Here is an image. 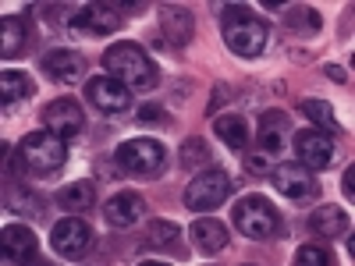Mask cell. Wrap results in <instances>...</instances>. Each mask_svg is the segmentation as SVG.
Wrapping results in <instances>:
<instances>
[{
	"instance_id": "1",
	"label": "cell",
	"mask_w": 355,
	"mask_h": 266,
	"mask_svg": "<svg viewBox=\"0 0 355 266\" xmlns=\"http://www.w3.org/2000/svg\"><path fill=\"white\" fill-rule=\"evenodd\" d=\"M103 68L110 71V78L125 82L132 93H150V89L160 85V68L150 61V53H146L135 39H121V43L107 46Z\"/></svg>"
},
{
	"instance_id": "2",
	"label": "cell",
	"mask_w": 355,
	"mask_h": 266,
	"mask_svg": "<svg viewBox=\"0 0 355 266\" xmlns=\"http://www.w3.org/2000/svg\"><path fill=\"white\" fill-rule=\"evenodd\" d=\"M220 36L227 43L231 53L245 57V61H252V57H259L266 50V39H270V25H266L252 8L245 4H227L220 11Z\"/></svg>"
},
{
	"instance_id": "3",
	"label": "cell",
	"mask_w": 355,
	"mask_h": 266,
	"mask_svg": "<svg viewBox=\"0 0 355 266\" xmlns=\"http://www.w3.org/2000/svg\"><path fill=\"white\" fill-rule=\"evenodd\" d=\"M18 157H21V163H25L28 174L50 177V174H57V170L68 163V142L61 135H53L50 128H36V132H28L21 139Z\"/></svg>"
},
{
	"instance_id": "4",
	"label": "cell",
	"mask_w": 355,
	"mask_h": 266,
	"mask_svg": "<svg viewBox=\"0 0 355 266\" xmlns=\"http://www.w3.org/2000/svg\"><path fill=\"white\" fill-rule=\"evenodd\" d=\"M234 231H242L245 238L252 242H266V238H274V234L281 231V210L270 202V199H263V195H245L234 202Z\"/></svg>"
},
{
	"instance_id": "5",
	"label": "cell",
	"mask_w": 355,
	"mask_h": 266,
	"mask_svg": "<svg viewBox=\"0 0 355 266\" xmlns=\"http://www.w3.org/2000/svg\"><path fill=\"white\" fill-rule=\"evenodd\" d=\"M114 160L121 170L135 177H160L167 167V150L157 139H128L114 150Z\"/></svg>"
},
{
	"instance_id": "6",
	"label": "cell",
	"mask_w": 355,
	"mask_h": 266,
	"mask_svg": "<svg viewBox=\"0 0 355 266\" xmlns=\"http://www.w3.org/2000/svg\"><path fill=\"white\" fill-rule=\"evenodd\" d=\"M231 195V177L224 170H210L206 167L202 174H196L189 188H185V206L192 213H214L217 206H224Z\"/></svg>"
},
{
	"instance_id": "7",
	"label": "cell",
	"mask_w": 355,
	"mask_h": 266,
	"mask_svg": "<svg viewBox=\"0 0 355 266\" xmlns=\"http://www.w3.org/2000/svg\"><path fill=\"white\" fill-rule=\"evenodd\" d=\"M85 100L93 103V110L117 117V114H128L132 110V89L125 82H117L110 75H96L85 82Z\"/></svg>"
},
{
	"instance_id": "8",
	"label": "cell",
	"mask_w": 355,
	"mask_h": 266,
	"mask_svg": "<svg viewBox=\"0 0 355 266\" xmlns=\"http://www.w3.org/2000/svg\"><path fill=\"white\" fill-rule=\"evenodd\" d=\"M291 145H295V157L306 170H327L331 160H334V139L320 128H302L291 135Z\"/></svg>"
},
{
	"instance_id": "9",
	"label": "cell",
	"mask_w": 355,
	"mask_h": 266,
	"mask_svg": "<svg viewBox=\"0 0 355 266\" xmlns=\"http://www.w3.org/2000/svg\"><path fill=\"white\" fill-rule=\"evenodd\" d=\"M89 245H93V227L78 217H64L57 220L50 231V249L61 256V259H78Z\"/></svg>"
},
{
	"instance_id": "10",
	"label": "cell",
	"mask_w": 355,
	"mask_h": 266,
	"mask_svg": "<svg viewBox=\"0 0 355 266\" xmlns=\"http://www.w3.org/2000/svg\"><path fill=\"white\" fill-rule=\"evenodd\" d=\"M43 128H50L53 135H61L64 142L75 139V135H82V128H85V114H82L78 100H71V96L50 100V103L43 107Z\"/></svg>"
},
{
	"instance_id": "11",
	"label": "cell",
	"mask_w": 355,
	"mask_h": 266,
	"mask_svg": "<svg viewBox=\"0 0 355 266\" xmlns=\"http://www.w3.org/2000/svg\"><path fill=\"white\" fill-rule=\"evenodd\" d=\"M121 25H125V18L114 11V4H85V8H78L75 18H71L75 33H78V36H93V39L117 33Z\"/></svg>"
},
{
	"instance_id": "12",
	"label": "cell",
	"mask_w": 355,
	"mask_h": 266,
	"mask_svg": "<svg viewBox=\"0 0 355 266\" xmlns=\"http://www.w3.org/2000/svg\"><path fill=\"white\" fill-rule=\"evenodd\" d=\"M0 245H4L0 259L11 263V266L33 263V259L40 256V238H36V231L25 227V224H4V231H0Z\"/></svg>"
},
{
	"instance_id": "13",
	"label": "cell",
	"mask_w": 355,
	"mask_h": 266,
	"mask_svg": "<svg viewBox=\"0 0 355 266\" xmlns=\"http://www.w3.org/2000/svg\"><path fill=\"white\" fill-rule=\"evenodd\" d=\"M270 177H274V188L291 202H309L316 195V177L302 163H281V167H274Z\"/></svg>"
},
{
	"instance_id": "14",
	"label": "cell",
	"mask_w": 355,
	"mask_h": 266,
	"mask_svg": "<svg viewBox=\"0 0 355 266\" xmlns=\"http://www.w3.org/2000/svg\"><path fill=\"white\" fill-rule=\"evenodd\" d=\"M103 220L110 227H135L139 220H146V199L139 192L121 188L117 195H110L103 202Z\"/></svg>"
},
{
	"instance_id": "15",
	"label": "cell",
	"mask_w": 355,
	"mask_h": 266,
	"mask_svg": "<svg viewBox=\"0 0 355 266\" xmlns=\"http://www.w3.org/2000/svg\"><path fill=\"white\" fill-rule=\"evenodd\" d=\"M291 121H288V114L284 110H266L259 117V150L263 153H270V157H281L288 145H291Z\"/></svg>"
},
{
	"instance_id": "16",
	"label": "cell",
	"mask_w": 355,
	"mask_h": 266,
	"mask_svg": "<svg viewBox=\"0 0 355 266\" xmlns=\"http://www.w3.org/2000/svg\"><path fill=\"white\" fill-rule=\"evenodd\" d=\"M160 33L164 39L174 46V50H182L192 43V33H196V18L185 4H160Z\"/></svg>"
},
{
	"instance_id": "17",
	"label": "cell",
	"mask_w": 355,
	"mask_h": 266,
	"mask_svg": "<svg viewBox=\"0 0 355 266\" xmlns=\"http://www.w3.org/2000/svg\"><path fill=\"white\" fill-rule=\"evenodd\" d=\"M40 68L53 82H78V78H85V57L78 50H64V46L61 50H46L40 57Z\"/></svg>"
},
{
	"instance_id": "18",
	"label": "cell",
	"mask_w": 355,
	"mask_h": 266,
	"mask_svg": "<svg viewBox=\"0 0 355 266\" xmlns=\"http://www.w3.org/2000/svg\"><path fill=\"white\" fill-rule=\"evenodd\" d=\"M189 238H192V245H196L202 256H217V252H224V249H227L231 231H227L220 220H210V217L202 213V220H192Z\"/></svg>"
},
{
	"instance_id": "19",
	"label": "cell",
	"mask_w": 355,
	"mask_h": 266,
	"mask_svg": "<svg viewBox=\"0 0 355 266\" xmlns=\"http://www.w3.org/2000/svg\"><path fill=\"white\" fill-rule=\"evenodd\" d=\"M4 202H8V210L18 213V217H40L46 210V202L40 192H33L28 185L15 181V177H8V185H4Z\"/></svg>"
},
{
	"instance_id": "20",
	"label": "cell",
	"mask_w": 355,
	"mask_h": 266,
	"mask_svg": "<svg viewBox=\"0 0 355 266\" xmlns=\"http://www.w3.org/2000/svg\"><path fill=\"white\" fill-rule=\"evenodd\" d=\"M309 231L320 234V238H338V234L348 231V213L341 210V206H316V210L309 213Z\"/></svg>"
},
{
	"instance_id": "21",
	"label": "cell",
	"mask_w": 355,
	"mask_h": 266,
	"mask_svg": "<svg viewBox=\"0 0 355 266\" xmlns=\"http://www.w3.org/2000/svg\"><path fill=\"white\" fill-rule=\"evenodd\" d=\"M214 135L227 145V150L242 153L249 145V121L242 114H220V117H214Z\"/></svg>"
},
{
	"instance_id": "22",
	"label": "cell",
	"mask_w": 355,
	"mask_h": 266,
	"mask_svg": "<svg viewBox=\"0 0 355 266\" xmlns=\"http://www.w3.org/2000/svg\"><path fill=\"white\" fill-rule=\"evenodd\" d=\"M146 242H150V249H160L164 256H178V259L185 256V249H182V231H178V224H171V220H150Z\"/></svg>"
},
{
	"instance_id": "23",
	"label": "cell",
	"mask_w": 355,
	"mask_h": 266,
	"mask_svg": "<svg viewBox=\"0 0 355 266\" xmlns=\"http://www.w3.org/2000/svg\"><path fill=\"white\" fill-rule=\"evenodd\" d=\"M320 25H323V18L309 4H295V8L284 11V28L291 36H299V39H313L320 33Z\"/></svg>"
},
{
	"instance_id": "24",
	"label": "cell",
	"mask_w": 355,
	"mask_h": 266,
	"mask_svg": "<svg viewBox=\"0 0 355 266\" xmlns=\"http://www.w3.org/2000/svg\"><path fill=\"white\" fill-rule=\"evenodd\" d=\"M57 202H61V210H68V213H82L96 202V185L78 177V181H71V185H64L61 192H57Z\"/></svg>"
},
{
	"instance_id": "25",
	"label": "cell",
	"mask_w": 355,
	"mask_h": 266,
	"mask_svg": "<svg viewBox=\"0 0 355 266\" xmlns=\"http://www.w3.org/2000/svg\"><path fill=\"white\" fill-rule=\"evenodd\" d=\"M33 78H28L25 71H4L0 75V103L4 107H15V103H25L28 96H33Z\"/></svg>"
},
{
	"instance_id": "26",
	"label": "cell",
	"mask_w": 355,
	"mask_h": 266,
	"mask_svg": "<svg viewBox=\"0 0 355 266\" xmlns=\"http://www.w3.org/2000/svg\"><path fill=\"white\" fill-rule=\"evenodd\" d=\"M302 114L313 121V128L327 132V135H345V128L338 125V117H334V107L327 100H302Z\"/></svg>"
},
{
	"instance_id": "27",
	"label": "cell",
	"mask_w": 355,
	"mask_h": 266,
	"mask_svg": "<svg viewBox=\"0 0 355 266\" xmlns=\"http://www.w3.org/2000/svg\"><path fill=\"white\" fill-rule=\"evenodd\" d=\"M214 160V153H210V145H206V139H199V135H189L185 142H182V150H178V163H182L185 170H206V163Z\"/></svg>"
},
{
	"instance_id": "28",
	"label": "cell",
	"mask_w": 355,
	"mask_h": 266,
	"mask_svg": "<svg viewBox=\"0 0 355 266\" xmlns=\"http://www.w3.org/2000/svg\"><path fill=\"white\" fill-rule=\"evenodd\" d=\"M0 53H4V57H21V53H25V18H18V15L4 18V33H0Z\"/></svg>"
},
{
	"instance_id": "29",
	"label": "cell",
	"mask_w": 355,
	"mask_h": 266,
	"mask_svg": "<svg viewBox=\"0 0 355 266\" xmlns=\"http://www.w3.org/2000/svg\"><path fill=\"white\" fill-rule=\"evenodd\" d=\"M295 263H299V266H331L334 263V252L309 242V245H302L299 252H295Z\"/></svg>"
},
{
	"instance_id": "30",
	"label": "cell",
	"mask_w": 355,
	"mask_h": 266,
	"mask_svg": "<svg viewBox=\"0 0 355 266\" xmlns=\"http://www.w3.org/2000/svg\"><path fill=\"white\" fill-rule=\"evenodd\" d=\"M274 160H277V157L263 153V150H256V153H245V170H249L252 177H270V174H274Z\"/></svg>"
},
{
	"instance_id": "31",
	"label": "cell",
	"mask_w": 355,
	"mask_h": 266,
	"mask_svg": "<svg viewBox=\"0 0 355 266\" xmlns=\"http://www.w3.org/2000/svg\"><path fill=\"white\" fill-rule=\"evenodd\" d=\"M341 188H345V195H348V202L355 199V167L348 163V170L341 174Z\"/></svg>"
},
{
	"instance_id": "32",
	"label": "cell",
	"mask_w": 355,
	"mask_h": 266,
	"mask_svg": "<svg viewBox=\"0 0 355 266\" xmlns=\"http://www.w3.org/2000/svg\"><path fill=\"white\" fill-rule=\"evenodd\" d=\"M139 121H142V125H150V121H167V117H164L157 107H150V103H146V110H139Z\"/></svg>"
},
{
	"instance_id": "33",
	"label": "cell",
	"mask_w": 355,
	"mask_h": 266,
	"mask_svg": "<svg viewBox=\"0 0 355 266\" xmlns=\"http://www.w3.org/2000/svg\"><path fill=\"white\" fill-rule=\"evenodd\" d=\"M323 71H327V75H331V82H338V85H345V82H348V75H345V71H341L338 64H327Z\"/></svg>"
}]
</instances>
